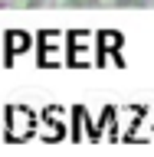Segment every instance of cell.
<instances>
[{
	"instance_id": "obj_2",
	"label": "cell",
	"mask_w": 154,
	"mask_h": 157,
	"mask_svg": "<svg viewBox=\"0 0 154 157\" xmlns=\"http://www.w3.org/2000/svg\"><path fill=\"white\" fill-rule=\"evenodd\" d=\"M53 7H92V3H98V0H49Z\"/></svg>"
},
{
	"instance_id": "obj_1",
	"label": "cell",
	"mask_w": 154,
	"mask_h": 157,
	"mask_svg": "<svg viewBox=\"0 0 154 157\" xmlns=\"http://www.w3.org/2000/svg\"><path fill=\"white\" fill-rule=\"evenodd\" d=\"M148 0H98V7H144Z\"/></svg>"
}]
</instances>
